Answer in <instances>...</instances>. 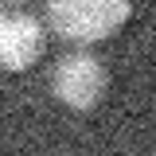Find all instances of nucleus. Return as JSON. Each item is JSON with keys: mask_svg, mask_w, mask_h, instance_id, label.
I'll list each match as a JSON object with an SVG mask.
<instances>
[{"mask_svg": "<svg viewBox=\"0 0 156 156\" xmlns=\"http://www.w3.org/2000/svg\"><path fill=\"white\" fill-rule=\"evenodd\" d=\"M47 20L66 43H101L129 20V0H47Z\"/></svg>", "mask_w": 156, "mask_h": 156, "instance_id": "f257e3e1", "label": "nucleus"}, {"mask_svg": "<svg viewBox=\"0 0 156 156\" xmlns=\"http://www.w3.org/2000/svg\"><path fill=\"white\" fill-rule=\"evenodd\" d=\"M105 66H101V58H94L90 51H70V55H62L55 62V70H51V90L62 105H70L78 113H86V109H94L101 94H105Z\"/></svg>", "mask_w": 156, "mask_h": 156, "instance_id": "f03ea898", "label": "nucleus"}, {"mask_svg": "<svg viewBox=\"0 0 156 156\" xmlns=\"http://www.w3.org/2000/svg\"><path fill=\"white\" fill-rule=\"evenodd\" d=\"M47 47L43 23L31 16H0V70H27Z\"/></svg>", "mask_w": 156, "mask_h": 156, "instance_id": "7ed1b4c3", "label": "nucleus"}, {"mask_svg": "<svg viewBox=\"0 0 156 156\" xmlns=\"http://www.w3.org/2000/svg\"><path fill=\"white\" fill-rule=\"evenodd\" d=\"M4 4H27V0H4Z\"/></svg>", "mask_w": 156, "mask_h": 156, "instance_id": "20e7f679", "label": "nucleus"}]
</instances>
